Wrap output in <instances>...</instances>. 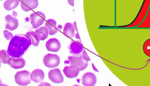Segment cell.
I'll return each instance as SVG.
<instances>
[{"mask_svg":"<svg viewBox=\"0 0 150 86\" xmlns=\"http://www.w3.org/2000/svg\"><path fill=\"white\" fill-rule=\"evenodd\" d=\"M32 45L30 38L24 34L14 36L9 43L7 53L11 57L21 58Z\"/></svg>","mask_w":150,"mask_h":86,"instance_id":"6da1fadb","label":"cell"},{"mask_svg":"<svg viewBox=\"0 0 150 86\" xmlns=\"http://www.w3.org/2000/svg\"><path fill=\"white\" fill-rule=\"evenodd\" d=\"M30 75V73L27 71L18 72L15 77L16 83L20 86L28 85L31 82Z\"/></svg>","mask_w":150,"mask_h":86,"instance_id":"7a4b0ae2","label":"cell"},{"mask_svg":"<svg viewBox=\"0 0 150 86\" xmlns=\"http://www.w3.org/2000/svg\"><path fill=\"white\" fill-rule=\"evenodd\" d=\"M31 24L33 28L37 29L44 23L45 19V16L43 13L40 11L34 12L30 15Z\"/></svg>","mask_w":150,"mask_h":86,"instance_id":"3957f363","label":"cell"},{"mask_svg":"<svg viewBox=\"0 0 150 86\" xmlns=\"http://www.w3.org/2000/svg\"><path fill=\"white\" fill-rule=\"evenodd\" d=\"M60 60L57 55L49 53L43 58V63L45 65L49 68H54L59 65Z\"/></svg>","mask_w":150,"mask_h":86,"instance_id":"277c9868","label":"cell"},{"mask_svg":"<svg viewBox=\"0 0 150 86\" xmlns=\"http://www.w3.org/2000/svg\"><path fill=\"white\" fill-rule=\"evenodd\" d=\"M71 65L77 66L80 71H83L88 66V62L83 59L82 56H69L68 58Z\"/></svg>","mask_w":150,"mask_h":86,"instance_id":"5b68a950","label":"cell"},{"mask_svg":"<svg viewBox=\"0 0 150 86\" xmlns=\"http://www.w3.org/2000/svg\"><path fill=\"white\" fill-rule=\"evenodd\" d=\"M48 77L54 83H61L64 82L63 76L58 68L50 70L48 73Z\"/></svg>","mask_w":150,"mask_h":86,"instance_id":"8992f818","label":"cell"},{"mask_svg":"<svg viewBox=\"0 0 150 86\" xmlns=\"http://www.w3.org/2000/svg\"><path fill=\"white\" fill-rule=\"evenodd\" d=\"M21 9L25 12H28L38 6V0H21Z\"/></svg>","mask_w":150,"mask_h":86,"instance_id":"52a82bcc","label":"cell"},{"mask_svg":"<svg viewBox=\"0 0 150 86\" xmlns=\"http://www.w3.org/2000/svg\"><path fill=\"white\" fill-rule=\"evenodd\" d=\"M69 53L73 55H80L83 50H84L83 46L81 41H73L69 45Z\"/></svg>","mask_w":150,"mask_h":86,"instance_id":"ba28073f","label":"cell"},{"mask_svg":"<svg viewBox=\"0 0 150 86\" xmlns=\"http://www.w3.org/2000/svg\"><path fill=\"white\" fill-rule=\"evenodd\" d=\"M63 72L66 77L73 79L78 76L80 70L77 66L71 65L69 66H65L64 68Z\"/></svg>","mask_w":150,"mask_h":86,"instance_id":"9c48e42d","label":"cell"},{"mask_svg":"<svg viewBox=\"0 0 150 86\" xmlns=\"http://www.w3.org/2000/svg\"><path fill=\"white\" fill-rule=\"evenodd\" d=\"M8 64L10 67L14 69H20L24 68L26 65V62L23 58L10 57L8 60Z\"/></svg>","mask_w":150,"mask_h":86,"instance_id":"30bf717a","label":"cell"},{"mask_svg":"<svg viewBox=\"0 0 150 86\" xmlns=\"http://www.w3.org/2000/svg\"><path fill=\"white\" fill-rule=\"evenodd\" d=\"M45 46L47 50L54 53L58 52L61 48L60 42L56 38H52L49 40L47 42Z\"/></svg>","mask_w":150,"mask_h":86,"instance_id":"8fae6325","label":"cell"},{"mask_svg":"<svg viewBox=\"0 0 150 86\" xmlns=\"http://www.w3.org/2000/svg\"><path fill=\"white\" fill-rule=\"evenodd\" d=\"M82 85L85 86H93L97 82V78L95 74L91 72H87L82 78Z\"/></svg>","mask_w":150,"mask_h":86,"instance_id":"7c38bea8","label":"cell"},{"mask_svg":"<svg viewBox=\"0 0 150 86\" xmlns=\"http://www.w3.org/2000/svg\"><path fill=\"white\" fill-rule=\"evenodd\" d=\"M5 19L7 22L6 25V28L7 30L13 31L18 28L19 23L16 17H12L10 15H7L5 17Z\"/></svg>","mask_w":150,"mask_h":86,"instance_id":"4fadbf2b","label":"cell"},{"mask_svg":"<svg viewBox=\"0 0 150 86\" xmlns=\"http://www.w3.org/2000/svg\"><path fill=\"white\" fill-rule=\"evenodd\" d=\"M30 77L35 83H41L45 79V73L41 70L36 69L30 74Z\"/></svg>","mask_w":150,"mask_h":86,"instance_id":"5bb4252c","label":"cell"},{"mask_svg":"<svg viewBox=\"0 0 150 86\" xmlns=\"http://www.w3.org/2000/svg\"><path fill=\"white\" fill-rule=\"evenodd\" d=\"M45 26L49 30V34L50 36H54L58 32L57 28V23L54 19H48L45 23Z\"/></svg>","mask_w":150,"mask_h":86,"instance_id":"9a60e30c","label":"cell"},{"mask_svg":"<svg viewBox=\"0 0 150 86\" xmlns=\"http://www.w3.org/2000/svg\"><path fill=\"white\" fill-rule=\"evenodd\" d=\"M63 33L67 37L73 38L75 36V29L72 23H67L64 28Z\"/></svg>","mask_w":150,"mask_h":86,"instance_id":"2e32d148","label":"cell"},{"mask_svg":"<svg viewBox=\"0 0 150 86\" xmlns=\"http://www.w3.org/2000/svg\"><path fill=\"white\" fill-rule=\"evenodd\" d=\"M35 33L38 36L40 40L41 41H44L48 37L49 34V30L45 26L41 27L39 29L35 31Z\"/></svg>","mask_w":150,"mask_h":86,"instance_id":"e0dca14e","label":"cell"},{"mask_svg":"<svg viewBox=\"0 0 150 86\" xmlns=\"http://www.w3.org/2000/svg\"><path fill=\"white\" fill-rule=\"evenodd\" d=\"M19 0H6L4 3L3 6L6 10L10 11L17 8L19 5Z\"/></svg>","mask_w":150,"mask_h":86,"instance_id":"ac0fdd59","label":"cell"},{"mask_svg":"<svg viewBox=\"0 0 150 86\" xmlns=\"http://www.w3.org/2000/svg\"><path fill=\"white\" fill-rule=\"evenodd\" d=\"M26 35L30 38L32 41V45H33V46L38 47L39 45L40 40L35 32L33 31L28 32L26 33Z\"/></svg>","mask_w":150,"mask_h":86,"instance_id":"d6986e66","label":"cell"},{"mask_svg":"<svg viewBox=\"0 0 150 86\" xmlns=\"http://www.w3.org/2000/svg\"><path fill=\"white\" fill-rule=\"evenodd\" d=\"M11 57L5 50L0 51V60L3 64H8V61L9 58Z\"/></svg>","mask_w":150,"mask_h":86,"instance_id":"ffe728a7","label":"cell"},{"mask_svg":"<svg viewBox=\"0 0 150 86\" xmlns=\"http://www.w3.org/2000/svg\"><path fill=\"white\" fill-rule=\"evenodd\" d=\"M143 51L147 56L150 57V39L147 40L143 45Z\"/></svg>","mask_w":150,"mask_h":86,"instance_id":"44dd1931","label":"cell"},{"mask_svg":"<svg viewBox=\"0 0 150 86\" xmlns=\"http://www.w3.org/2000/svg\"><path fill=\"white\" fill-rule=\"evenodd\" d=\"M3 34L5 38L8 40H11L12 38L13 37V36L12 33L9 32L8 31H3Z\"/></svg>","mask_w":150,"mask_h":86,"instance_id":"7402d4cb","label":"cell"},{"mask_svg":"<svg viewBox=\"0 0 150 86\" xmlns=\"http://www.w3.org/2000/svg\"><path fill=\"white\" fill-rule=\"evenodd\" d=\"M82 57L86 62H89L90 61V58H89V57L88 56V54H87V52L85 49H84L83 51H82Z\"/></svg>","mask_w":150,"mask_h":86,"instance_id":"603a6c76","label":"cell"},{"mask_svg":"<svg viewBox=\"0 0 150 86\" xmlns=\"http://www.w3.org/2000/svg\"><path fill=\"white\" fill-rule=\"evenodd\" d=\"M68 3H69V5L72 6H74V0H67Z\"/></svg>","mask_w":150,"mask_h":86,"instance_id":"cb8c5ba5","label":"cell"},{"mask_svg":"<svg viewBox=\"0 0 150 86\" xmlns=\"http://www.w3.org/2000/svg\"><path fill=\"white\" fill-rule=\"evenodd\" d=\"M73 26H74V29H75V31H76L77 32H78V30L77 26H76V21H74V22Z\"/></svg>","mask_w":150,"mask_h":86,"instance_id":"d4e9b609","label":"cell"},{"mask_svg":"<svg viewBox=\"0 0 150 86\" xmlns=\"http://www.w3.org/2000/svg\"><path fill=\"white\" fill-rule=\"evenodd\" d=\"M92 67H93V70L97 72H99V71H98V70L97 69V68H96V67L94 65V64H93V63L92 64Z\"/></svg>","mask_w":150,"mask_h":86,"instance_id":"484cf974","label":"cell"},{"mask_svg":"<svg viewBox=\"0 0 150 86\" xmlns=\"http://www.w3.org/2000/svg\"><path fill=\"white\" fill-rule=\"evenodd\" d=\"M75 38H76V39H79V40H80V36H79V34L78 32H77V33L75 34Z\"/></svg>","mask_w":150,"mask_h":86,"instance_id":"4316f807","label":"cell"},{"mask_svg":"<svg viewBox=\"0 0 150 86\" xmlns=\"http://www.w3.org/2000/svg\"><path fill=\"white\" fill-rule=\"evenodd\" d=\"M42 85H47V86H50V84L47 83H41V84H40L39 86H42Z\"/></svg>","mask_w":150,"mask_h":86,"instance_id":"83f0119b","label":"cell"},{"mask_svg":"<svg viewBox=\"0 0 150 86\" xmlns=\"http://www.w3.org/2000/svg\"><path fill=\"white\" fill-rule=\"evenodd\" d=\"M0 85H3L2 84V82H1V79H0Z\"/></svg>","mask_w":150,"mask_h":86,"instance_id":"f1b7e54d","label":"cell"},{"mask_svg":"<svg viewBox=\"0 0 150 86\" xmlns=\"http://www.w3.org/2000/svg\"><path fill=\"white\" fill-rule=\"evenodd\" d=\"M1 60H0V68H1Z\"/></svg>","mask_w":150,"mask_h":86,"instance_id":"f546056e","label":"cell"},{"mask_svg":"<svg viewBox=\"0 0 150 86\" xmlns=\"http://www.w3.org/2000/svg\"><path fill=\"white\" fill-rule=\"evenodd\" d=\"M0 1H3V0H0Z\"/></svg>","mask_w":150,"mask_h":86,"instance_id":"4dcf8cb0","label":"cell"}]
</instances>
